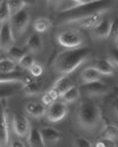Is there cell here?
Here are the masks:
<instances>
[{
    "mask_svg": "<svg viewBox=\"0 0 118 147\" xmlns=\"http://www.w3.org/2000/svg\"><path fill=\"white\" fill-rule=\"evenodd\" d=\"M81 79L84 82V84H88V83H94V82H99L101 80L102 75L100 74V71L97 69H95L94 67H87L81 71Z\"/></svg>",
    "mask_w": 118,
    "mask_h": 147,
    "instance_id": "cell-21",
    "label": "cell"
},
{
    "mask_svg": "<svg viewBox=\"0 0 118 147\" xmlns=\"http://www.w3.org/2000/svg\"><path fill=\"white\" fill-rule=\"evenodd\" d=\"M25 54H26L25 51L22 49V48H19V47H17V46H11V47L8 49V52H7V55H8L9 59H11V60H14V61H18V62H19V60H21Z\"/></svg>",
    "mask_w": 118,
    "mask_h": 147,
    "instance_id": "cell-30",
    "label": "cell"
},
{
    "mask_svg": "<svg viewBox=\"0 0 118 147\" xmlns=\"http://www.w3.org/2000/svg\"><path fill=\"white\" fill-rule=\"evenodd\" d=\"M79 96H80V88L73 85L70 90H68L61 96V99H62V101L64 103H71V102H74L76 100H78Z\"/></svg>",
    "mask_w": 118,
    "mask_h": 147,
    "instance_id": "cell-24",
    "label": "cell"
},
{
    "mask_svg": "<svg viewBox=\"0 0 118 147\" xmlns=\"http://www.w3.org/2000/svg\"><path fill=\"white\" fill-rule=\"evenodd\" d=\"M93 67H94L95 69H97L101 75L111 76V75L115 74L113 64H112V62H111L109 59H104V57L96 59V60L94 61V65H93Z\"/></svg>",
    "mask_w": 118,
    "mask_h": 147,
    "instance_id": "cell-15",
    "label": "cell"
},
{
    "mask_svg": "<svg viewBox=\"0 0 118 147\" xmlns=\"http://www.w3.org/2000/svg\"><path fill=\"white\" fill-rule=\"evenodd\" d=\"M55 5L54 9L60 13H66V11H72L84 5L87 3V1H81V0H61V1H55L53 2Z\"/></svg>",
    "mask_w": 118,
    "mask_h": 147,
    "instance_id": "cell-11",
    "label": "cell"
},
{
    "mask_svg": "<svg viewBox=\"0 0 118 147\" xmlns=\"http://www.w3.org/2000/svg\"><path fill=\"white\" fill-rule=\"evenodd\" d=\"M25 111L34 118H40L42 116H46L47 108L44 103H40V102H37V101H31V102L26 103Z\"/></svg>",
    "mask_w": 118,
    "mask_h": 147,
    "instance_id": "cell-14",
    "label": "cell"
},
{
    "mask_svg": "<svg viewBox=\"0 0 118 147\" xmlns=\"http://www.w3.org/2000/svg\"><path fill=\"white\" fill-rule=\"evenodd\" d=\"M14 31L11 28L10 22H7L5 24H1V30H0V44H1V51H5L6 53L8 49L14 46Z\"/></svg>",
    "mask_w": 118,
    "mask_h": 147,
    "instance_id": "cell-8",
    "label": "cell"
},
{
    "mask_svg": "<svg viewBox=\"0 0 118 147\" xmlns=\"http://www.w3.org/2000/svg\"><path fill=\"white\" fill-rule=\"evenodd\" d=\"M25 48L31 53H37L42 49V39L39 33H32L25 41Z\"/></svg>",
    "mask_w": 118,
    "mask_h": 147,
    "instance_id": "cell-19",
    "label": "cell"
},
{
    "mask_svg": "<svg viewBox=\"0 0 118 147\" xmlns=\"http://www.w3.org/2000/svg\"><path fill=\"white\" fill-rule=\"evenodd\" d=\"M95 147H117V146H116L113 140H110V139H107V138H100L96 141Z\"/></svg>",
    "mask_w": 118,
    "mask_h": 147,
    "instance_id": "cell-35",
    "label": "cell"
},
{
    "mask_svg": "<svg viewBox=\"0 0 118 147\" xmlns=\"http://www.w3.org/2000/svg\"><path fill=\"white\" fill-rule=\"evenodd\" d=\"M57 42L68 48V49H73V48H79L84 44V36L79 30L76 29H68L61 31L56 36Z\"/></svg>",
    "mask_w": 118,
    "mask_h": 147,
    "instance_id": "cell-4",
    "label": "cell"
},
{
    "mask_svg": "<svg viewBox=\"0 0 118 147\" xmlns=\"http://www.w3.org/2000/svg\"><path fill=\"white\" fill-rule=\"evenodd\" d=\"M73 146H74V147H93V146H92V142H91L88 139L84 138V137H78V138H76L74 141H73Z\"/></svg>",
    "mask_w": 118,
    "mask_h": 147,
    "instance_id": "cell-34",
    "label": "cell"
},
{
    "mask_svg": "<svg viewBox=\"0 0 118 147\" xmlns=\"http://www.w3.org/2000/svg\"><path fill=\"white\" fill-rule=\"evenodd\" d=\"M42 85H44V80L41 78L26 76V78L24 79L23 85H22V91L26 95H33L41 91Z\"/></svg>",
    "mask_w": 118,
    "mask_h": 147,
    "instance_id": "cell-10",
    "label": "cell"
},
{
    "mask_svg": "<svg viewBox=\"0 0 118 147\" xmlns=\"http://www.w3.org/2000/svg\"><path fill=\"white\" fill-rule=\"evenodd\" d=\"M10 147H26V145L24 144L23 140H21V139H15V140L11 141Z\"/></svg>",
    "mask_w": 118,
    "mask_h": 147,
    "instance_id": "cell-38",
    "label": "cell"
},
{
    "mask_svg": "<svg viewBox=\"0 0 118 147\" xmlns=\"http://www.w3.org/2000/svg\"><path fill=\"white\" fill-rule=\"evenodd\" d=\"M103 13H97L94 15H91L88 17H85L80 21L74 22V24H77L80 28H88V29H94L102 20H103Z\"/></svg>",
    "mask_w": 118,
    "mask_h": 147,
    "instance_id": "cell-17",
    "label": "cell"
},
{
    "mask_svg": "<svg viewBox=\"0 0 118 147\" xmlns=\"http://www.w3.org/2000/svg\"><path fill=\"white\" fill-rule=\"evenodd\" d=\"M110 29H111V21H110V18L104 17V18L93 29V34H94L96 38H109Z\"/></svg>",
    "mask_w": 118,
    "mask_h": 147,
    "instance_id": "cell-16",
    "label": "cell"
},
{
    "mask_svg": "<svg viewBox=\"0 0 118 147\" xmlns=\"http://www.w3.org/2000/svg\"><path fill=\"white\" fill-rule=\"evenodd\" d=\"M117 36H118V17H116L115 20L111 21V29H110V34H109V37L116 39Z\"/></svg>",
    "mask_w": 118,
    "mask_h": 147,
    "instance_id": "cell-37",
    "label": "cell"
},
{
    "mask_svg": "<svg viewBox=\"0 0 118 147\" xmlns=\"http://www.w3.org/2000/svg\"><path fill=\"white\" fill-rule=\"evenodd\" d=\"M102 134H103V138L116 140L118 139V126L115 124H105L103 127Z\"/></svg>",
    "mask_w": 118,
    "mask_h": 147,
    "instance_id": "cell-28",
    "label": "cell"
},
{
    "mask_svg": "<svg viewBox=\"0 0 118 147\" xmlns=\"http://www.w3.org/2000/svg\"><path fill=\"white\" fill-rule=\"evenodd\" d=\"M16 69V63L14 60L9 57H1L0 61V72L1 75H7L10 72H14Z\"/></svg>",
    "mask_w": 118,
    "mask_h": 147,
    "instance_id": "cell-26",
    "label": "cell"
},
{
    "mask_svg": "<svg viewBox=\"0 0 118 147\" xmlns=\"http://www.w3.org/2000/svg\"><path fill=\"white\" fill-rule=\"evenodd\" d=\"M9 141V124L7 110L1 111V125H0V146L6 147Z\"/></svg>",
    "mask_w": 118,
    "mask_h": 147,
    "instance_id": "cell-12",
    "label": "cell"
},
{
    "mask_svg": "<svg viewBox=\"0 0 118 147\" xmlns=\"http://www.w3.org/2000/svg\"><path fill=\"white\" fill-rule=\"evenodd\" d=\"M30 18H31L30 14H29V11L26 9H23L19 13L13 15L10 24H11L14 34H16V36L22 34L26 30V28H27V25L30 23Z\"/></svg>",
    "mask_w": 118,
    "mask_h": 147,
    "instance_id": "cell-5",
    "label": "cell"
},
{
    "mask_svg": "<svg viewBox=\"0 0 118 147\" xmlns=\"http://www.w3.org/2000/svg\"><path fill=\"white\" fill-rule=\"evenodd\" d=\"M26 78V75H24L22 71H14L7 75H1L0 82L2 84H23L24 79Z\"/></svg>",
    "mask_w": 118,
    "mask_h": 147,
    "instance_id": "cell-22",
    "label": "cell"
},
{
    "mask_svg": "<svg viewBox=\"0 0 118 147\" xmlns=\"http://www.w3.org/2000/svg\"><path fill=\"white\" fill-rule=\"evenodd\" d=\"M10 17H13V14L9 8L8 1H1L0 2V22H1V24L9 22Z\"/></svg>",
    "mask_w": 118,
    "mask_h": 147,
    "instance_id": "cell-27",
    "label": "cell"
},
{
    "mask_svg": "<svg viewBox=\"0 0 118 147\" xmlns=\"http://www.w3.org/2000/svg\"><path fill=\"white\" fill-rule=\"evenodd\" d=\"M69 108L63 101H56L47 108L46 118L49 122H60L68 115Z\"/></svg>",
    "mask_w": 118,
    "mask_h": 147,
    "instance_id": "cell-6",
    "label": "cell"
},
{
    "mask_svg": "<svg viewBox=\"0 0 118 147\" xmlns=\"http://www.w3.org/2000/svg\"><path fill=\"white\" fill-rule=\"evenodd\" d=\"M27 145H30L31 147H46V141L39 129H31L27 136Z\"/></svg>",
    "mask_w": 118,
    "mask_h": 147,
    "instance_id": "cell-20",
    "label": "cell"
},
{
    "mask_svg": "<svg viewBox=\"0 0 118 147\" xmlns=\"http://www.w3.org/2000/svg\"><path fill=\"white\" fill-rule=\"evenodd\" d=\"M26 147H31V146H30V145H26Z\"/></svg>",
    "mask_w": 118,
    "mask_h": 147,
    "instance_id": "cell-41",
    "label": "cell"
},
{
    "mask_svg": "<svg viewBox=\"0 0 118 147\" xmlns=\"http://www.w3.org/2000/svg\"><path fill=\"white\" fill-rule=\"evenodd\" d=\"M23 84H2L1 85V99H8L9 96L22 90Z\"/></svg>",
    "mask_w": 118,
    "mask_h": 147,
    "instance_id": "cell-23",
    "label": "cell"
},
{
    "mask_svg": "<svg viewBox=\"0 0 118 147\" xmlns=\"http://www.w3.org/2000/svg\"><path fill=\"white\" fill-rule=\"evenodd\" d=\"M112 110L115 111V114L118 116V98H116L112 102Z\"/></svg>",
    "mask_w": 118,
    "mask_h": 147,
    "instance_id": "cell-39",
    "label": "cell"
},
{
    "mask_svg": "<svg viewBox=\"0 0 118 147\" xmlns=\"http://www.w3.org/2000/svg\"><path fill=\"white\" fill-rule=\"evenodd\" d=\"M29 72H30V75H31L32 77L40 78L41 75H42V72H44V68H42L41 63H39V62H34V63L31 65V68L29 69Z\"/></svg>",
    "mask_w": 118,
    "mask_h": 147,
    "instance_id": "cell-33",
    "label": "cell"
},
{
    "mask_svg": "<svg viewBox=\"0 0 118 147\" xmlns=\"http://www.w3.org/2000/svg\"><path fill=\"white\" fill-rule=\"evenodd\" d=\"M36 61H34V59H33V56L30 54V53H26L21 60H19V62H18V64L21 65V68H23V69H30L31 68V65L34 63Z\"/></svg>",
    "mask_w": 118,
    "mask_h": 147,
    "instance_id": "cell-32",
    "label": "cell"
},
{
    "mask_svg": "<svg viewBox=\"0 0 118 147\" xmlns=\"http://www.w3.org/2000/svg\"><path fill=\"white\" fill-rule=\"evenodd\" d=\"M58 98V94L54 91V90H48L47 92H45V93H42V95H41V101H42V103L45 105V106H52L54 102H56V99Z\"/></svg>",
    "mask_w": 118,
    "mask_h": 147,
    "instance_id": "cell-29",
    "label": "cell"
},
{
    "mask_svg": "<svg viewBox=\"0 0 118 147\" xmlns=\"http://www.w3.org/2000/svg\"><path fill=\"white\" fill-rule=\"evenodd\" d=\"M115 42H116V47H118V36H117V38L115 39Z\"/></svg>",
    "mask_w": 118,
    "mask_h": 147,
    "instance_id": "cell-40",
    "label": "cell"
},
{
    "mask_svg": "<svg viewBox=\"0 0 118 147\" xmlns=\"http://www.w3.org/2000/svg\"><path fill=\"white\" fill-rule=\"evenodd\" d=\"M52 26V22L48 17H38L34 23H33V28L36 30L37 33H41V32H46L49 28Z\"/></svg>",
    "mask_w": 118,
    "mask_h": 147,
    "instance_id": "cell-25",
    "label": "cell"
},
{
    "mask_svg": "<svg viewBox=\"0 0 118 147\" xmlns=\"http://www.w3.org/2000/svg\"><path fill=\"white\" fill-rule=\"evenodd\" d=\"M40 132L46 141V144H54L57 142L61 139V132L53 127V126H44L42 129H40Z\"/></svg>",
    "mask_w": 118,
    "mask_h": 147,
    "instance_id": "cell-18",
    "label": "cell"
},
{
    "mask_svg": "<svg viewBox=\"0 0 118 147\" xmlns=\"http://www.w3.org/2000/svg\"><path fill=\"white\" fill-rule=\"evenodd\" d=\"M108 56H109V60L112 62V64H115V65L118 67V47H111V48H109Z\"/></svg>",
    "mask_w": 118,
    "mask_h": 147,
    "instance_id": "cell-36",
    "label": "cell"
},
{
    "mask_svg": "<svg viewBox=\"0 0 118 147\" xmlns=\"http://www.w3.org/2000/svg\"><path fill=\"white\" fill-rule=\"evenodd\" d=\"M8 5L11 10V14L15 15V14L19 13L21 10H23L24 7L27 5V2L22 1V0H11V1H8Z\"/></svg>",
    "mask_w": 118,
    "mask_h": 147,
    "instance_id": "cell-31",
    "label": "cell"
},
{
    "mask_svg": "<svg viewBox=\"0 0 118 147\" xmlns=\"http://www.w3.org/2000/svg\"><path fill=\"white\" fill-rule=\"evenodd\" d=\"M72 86H73V84H72V80H71L70 77H68V76H61L58 79L55 80V83L52 86V90H54L58 94V96L61 98Z\"/></svg>",
    "mask_w": 118,
    "mask_h": 147,
    "instance_id": "cell-13",
    "label": "cell"
},
{
    "mask_svg": "<svg viewBox=\"0 0 118 147\" xmlns=\"http://www.w3.org/2000/svg\"><path fill=\"white\" fill-rule=\"evenodd\" d=\"M13 130L16 133V136L19 138H24V137L29 136V133L31 131L29 119L22 114H14V116H13Z\"/></svg>",
    "mask_w": 118,
    "mask_h": 147,
    "instance_id": "cell-7",
    "label": "cell"
},
{
    "mask_svg": "<svg viewBox=\"0 0 118 147\" xmlns=\"http://www.w3.org/2000/svg\"><path fill=\"white\" fill-rule=\"evenodd\" d=\"M110 87L99 80V82H94V83H88V84H84L81 87H80V92H84L86 95L88 96H96V95H103V94H107L109 92Z\"/></svg>",
    "mask_w": 118,
    "mask_h": 147,
    "instance_id": "cell-9",
    "label": "cell"
},
{
    "mask_svg": "<svg viewBox=\"0 0 118 147\" xmlns=\"http://www.w3.org/2000/svg\"><path fill=\"white\" fill-rule=\"evenodd\" d=\"M101 121V110L95 101L89 98H85L78 106L77 111V122L78 124L86 130H91Z\"/></svg>",
    "mask_w": 118,
    "mask_h": 147,
    "instance_id": "cell-2",
    "label": "cell"
},
{
    "mask_svg": "<svg viewBox=\"0 0 118 147\" xmlns=\"http://www.w3.org/2000/svg\"><path fill=\"white\" fill-rule=\"evenodd\" d=\"M112 6L111 1L108 0H101V1H87L86 5L70 11L68 16H65L63 24L65 23H74L77 21H80L85 17H88L91 15L97 14V13H104Z\"/></svg>",
    "mask_w": 118,
    "mask_h": 147,
    "instance_id": "cell-3",
    "label": "cell"
},
{
    "mask_svg": "<svg viewBox=\"0 0 118 147\" xmlns=\"http://www.w3.org/2000/svg\"><path fill=\"white\" fill-rule=\"evenodd\" d=\"M91 49L88 47H79L73 49H65L60 52L54 61L53 69L61 76H68L80 67L91 56Z\"/></svg>",
    "mask_w": 118,
    "mask_h": 147,
    "instance_id": "cell-1",
    "label": "cell"
}]
</instances>
